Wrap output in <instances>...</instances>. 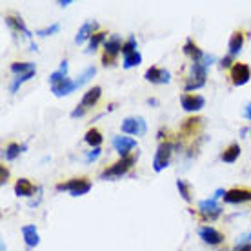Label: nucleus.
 Here are the masks:
<instances>
[{"mask_svg": "<svg viewBox=\"0 0 251 251\" xmlns=\"http://www.w3.org/2000/svg\"><path fill=\"white\" fill-rule=\"evenodd\" d=\"M137 162V155H129L126 158H120L119 162H115L113 166H109L100 173L102 180H117L120 176H124L127 171L131 170L133 166Z\"/></svg>", "mask_w": 251, "mask_h": 251, "instance_id": "obj_1", "label": "nucleus"}, {"mask_svg": "<svg viewBox=\"0 0 251 251\" xmlns=\"http://www.w3.org/2000/svg\"><path fill=\"white\" fill-rule=\"evenodd\" d=\"M206 78H207V68H204L201 62H193L191 64V69H189V75L184 89L186 91H197V89L204 88L206 86Z\"/></svg>", "mask_w": 251, "mask_h": 251, "instance_id": "obj_2", "label": "nucleus"}, {"mask_svg": "<svg viewBox=\"0 0 251 251\" xmlns=\"http://www.w3.org/2000/svg\"><path fill=\"white\" fill-rule=\"evenodd\" d=\"M57 191H66L71 197H82L91 191V182L88 178H71L68 182L57 184Z\"/></svg>", "mask_w": 251, "mask_h": 251, "instance_id": "obj_3", "label": "nucleus"}, {"mask_svg": "<svg viewBox=\"0 0 251 251\" xmlns=\"http://www.w3.org/2000/svg\"><path fill=\"white\" fill-rule=\"evenodd\" d=\"M120 129L131 137H144L148 133V122L144 117H126L120 124Z\"/></svg>", "mask_w": 251, "mask_h": 251, "instance_id": "obj_4", "label": "nucleus"}, {"mask_svg": "<svg viewBox=\"0 0 251 251\" xmlns=\"http://www.w3.org/2000/svg\"><path fill=\"white\" fill-rule=\"evenodd\" d=\"M173 148H175V146L171 144V142H162V144L157 148L155 157H153V171H155V173H160V171H164L170 166Z\"/></svg>", "mask_w": 251, "mask_h": 251, "instance_id": "obj_5", "label": "nucleus"}, {"mask_svg": "<svg viewBox=\"0 0 251 251\" xmlns=\"http://www.w3.org/2000/svg\"><path fill=\"white\" fill-rule=\"evenodd\" d=\"M122 37L120 35H111V37L106 40V44H104V55H102V64L104 66H111L115 62V58L119 53H122Z\"/></svg>", "mask_w": 251, "mask_h": 251, "instance_id": "obj_6", "label": "nucleus"}, {"mask_svg": "<svg viewBox=\"0 0 251 251\" xmlns=\"http://www.w3.org/2000/svg\"><path fill=\"white\" fill-rule=\"evenodd\" d=\"M199 213H201L206 220H215L220 217L222 207L217 204V199L211 197V199H206V201L199 202Z\"/></svg>", "mask_w": 251, "mask_h": 251, "instance_id": "obj_7", "label": "nucleus"}, {"mask_svg": "<svg viewBox=\"0 0 251 251\" xmlns=\"http://www.w3.org/2000/svg\"><path fill=\"white\" fill-rule=\"evenodd\" d=\"M180 106H182L184 111H188V113H197V111H201L202 107L206 106V99L202 97V95H182L180 97Z\"/></svg>", "mask_w": 251, "mask_h": 251, "instance_id": "obj_8", "label": "nucleus"}, {"mask_svg": "<svg viewBox=\"0 0 251 251\" xmlns=\"http://www.w3.org/2000/svg\"><path fill=\"white\" fill-rule=\"evenodd\" d=\"M251 78V69L248 64L235 62L231 68V80L235 86H246Z\"/></svg>", "mask_w": 251, "mask_h": 251, "instance_id": "obj_9", "label": "nucleus"}, {"mask_svg": "<svg viewBox=\"0 0 251 251\" xmlns=\"http://www.w3.org/2000/svg\"><path fill=\"white\" fill-rule=\"evenodd\" d=\"M144 78L151 84H170L171 80V73L168 69L157 68V66H151V68L146 69Z\"/></svg>", "mask_w": 251, "mask_h": 251, "instance_id": "obj_10", "label": "nucleus"}, {"mask_svg": "<svg viewBox=\"0 0 251 251\" xmlns=\"http://www.w3.org/2000/svg\"><path fill=\"white\" fill-rule=\"evenodd\" d=\"M113 148L120 155V158H126V157H129L131 151L137 148V140L131 137H122V135H120V137L113 138Z\"/></svg>", "mask_w": 251, "mask_h": 251, "instance_id": "obj_11", "label": "nucleus"}, {"mask_svg": "<svg viewBox=\"0 0 251 251\" xmlns=\"http://www.w3.org/2000/svg\"><path fill=\"white\" fill-rule=\"evenodd\" d=\"M251 201V189L244 188H233L227 189L226 195H224V202L227 204H244V202Z\"/></svg>", "mask_w": 251, "mask_h": 251, "instance_id": "obj_12", "label": "nucleus"}, {"mask_svg": "<svg viewBox=\"0 0 251 251\" xmlns=\"http://www.w3.org/2000/svg\"><path fill=\"white\" fill-rule=\"evenodd\" d=\"M199 237L209 246H219L224 242V235L219 229H215L213 226H202L199 229Z\"/></svg>", "mask_w": 251, "mask_h": 251, "instance_id": "obj_13", "label": "nucleus"}, {"mask_svg": "<svg viewBox=\"0 0 251 251\" xmlns=\"http://www.w3.org/2000/svg\"><path fill=\"white\" fill-rule=\"evenodd\" d=\"M22 237H24V242H25V248L27 251L33 250V248H37L40 244V235H38V229L35 224H27V226H22Z\"/></svg>", "mask_w": 251, "mask_h": 251, "instance_id": "obj_14", "label": "nucleus"}, {"mask_svg": "<svg viewBox=\"0 0 251 251\" xmlns=\"http://www.w3.org/2000/svg\"><path fill=\"white\" fill-rule=\"evenodd\" d=\"M97 29H99V22H95V20H88V22H84V24L80 25V29H78V33H76L75 44H78V46L84 44L86 40H89V38L97 33Z\"/></svg>", "mask_w": 251, "mask_h": 251, "instance_id": "obj_15", "label": "nucleus"}, {"mask_svg": "<svg viewBox=\"0 0 251 251\" xmlns=\"http://www.w3.org/2000/svg\"><path fill=\"white\" fill-rule=\"evenodd\" d=\"M50 88H51V93L55 95V97L62 99V97H68L69 93L76 91V84H75V80H71V78H64V80H60L58 84H53Z\"/></svg>", "mask_w": 251, "mask_h": 251, "instance_id": "obj_16", "label": "nucleus"}, {"mask_svg": "<svg viewBox=\"0 0 251 251\" xmlns=\"http://www.w3.org/2000/svg\"><path fill=\"white\" fill-rule=\"evenodd\" d=\"M4 20H6V25L9 27V29H11V31L22 33V35H24L25 38H29V40L33 38V33L29 31L27 27H25L24 20L20 19V17H15V15H7Z\"/></svg>", "mask_w": 251, "mask_h": 251, "instance_id": "obj_17", "label": "nucleus"}, {"mask_svg": "<svg viewBox=\"0 0 251 251\" xmlns=\"http://www.w3.org/2000/svg\"><path fill=\"white\" fill-rule=\"evenodd\" d=\"M242 46H244V33L242 31H235L229 38V42H227V55L229 57H237L240 51H242Z\"/></svg>", "mask_w": 251, "mask_h": 251, "instance_id": "obj_18", "label": "nucleus"}, {"mask_svg": "<svg viewBox=\"0 0 251 251\" xmlns=\"http://www.w3.org/2000/svg\"><path fill=\"white\" fill-rule=\"evenodd\" d=\"M100 95H102V88H100V86H93V88L88 89L86 93L82 95L80 106H84L86 109H88V107H93L97 102L100 100Z\"/></svg>", "mask_w": 251, "mask_h": 251, "instance_id": "obj_19", "label": "nucleus"}, {"mask_svg": "<svg viewBox=\"0 0 251 251\" xmlns=\"http://www.w3.org/2000/svg\"><path fill=\"white\" fill-rule=\"evenodd\" d=\"M182 51L188 55V57L193 58V62H202V58H204V55H206V53H204L199 46L195 44L191 38H188V40H186V44H184Z\"/></svg>", "mask_w": 251, "mask_h": 251, "instance_id": "obj_20", "label": "nucleus"}, {"mask_svg": "<svg viewBox=\"0 0 251 251\" xmlns=\"http://www.w3.org/2000/svg\"><path fill=\"white\" fill-rule=\"evenodd\" d=\"M239 157H240V146L237 144V142H233V144L227 146L226 150L222 151V155H220L222 162H226V164H235L239 160Z\"/></svg>", "mask_w": 251, "mask_h": 251, "instance_id": "obj_21", "label": "nucleus"}, {"mask_svg": "<svg viewBox=\"0 0 251 251\" xmlns=\"http://www.w3.org/2000/svg\"><path fill=\"white\" fill-rule=\"evenodd\" d=\"M27 150V144H17V142H11V144H7L6 148H4V158H6L7 162H11V160H15V158L19 157L20 153H24V151Z\"/></svg>", "mask_w": 251, "mask_h": 251, "instance_id": "obj_22", "label": "nucleus"}, {"mask_svg": "<svg viewBox=\"0 0 251 251\" xmlns=\"http://www.w3.org/2000/svg\"><path fill=\"white\" fill-rule=\"evenodd\" d=\"M35 193V186H33L27 178H19L15 184V195L17 197H31Z\"/></svg>", "mask_w": 251, "mask_h": 251, "instance_id": "obj_23", "label": "nucleus"}, {"mask_svg": "<svg viewBox=\"0 0 251 251\" xmlns=\"http://www.w3.org/2000/svg\"><path fill=\"white\" fill-rule=\"evenodd\" d=\"M102 140H104V137H102V133L97 129V127H91L86 135H84V142L88 146H91V150L93 148H100Z\"/></svg>", "mask_w": 251, "mask_h": 251, "instance_id": "obj_24", "label": "nucleus"}, {"mask_svg": "<svg viewBox=\"0 0 251 251\" xmlns=\"http://www.w3.org/2000/svg\"><path fill=\"white\" fill-rule=\"evenodd\" d=\"M68 60H62L60 62V66H58L57 71H53L50 75V86H53V84H58L60 80H64V78H68Z\"/></svg>", "mask_w": 251, "mask_h": 251, "instance_id": "obj_25", "label": "nucleus"}, {"mask_svg": "<svg viewBox=\"0 0 251 251\" xmlns=\"http://www.w3.org/2000/svg\"><path fill=\"white\" fill-rule=\"evenodd\" d=\"M11 71L19 76V75H25V73H33V71H37V66H35V62H13Z\"/></svg>", "mask_w": 251, "mask_h": 251, "instance_id": "obj_26", "label": "nucleus"}, {"mask_svg": "<svg viewBox=\"0 0 251 251\" xmlns=\"http://www.w3.org/2000/svg\"><path fill=\"white\" fill-rule=\"evenodd\" d=\"M35 73H37V71H33V73H25V75L15 76V78L11 80V84H9V91H11V93H17V91L20 89V86H24L27 80H31L33 76H35Z\"/></svg>", "mask_w": 251, "mask_h": 251, "instance_id": "obj_27", "label": "nucleus"}, {"mask_svg": "<svg viewBox=\"0 0 251 251\" xmlns=\"http://www.w3.org/2000/svg\"><path fill=\"white\" fill-rule=\"evenodd\" d=\"M95 75H97V68H95V66H89V68L84 69V71H82V73H80V76H78V78H76V80H75L76 89L82 88L84 84H88V82L91 80V78H93Z\"/></svg>", "mask_w": 251, "mask_h": 251, "instance_id": "obj_28", "label": "nucleus"}, {"mask_svg": "<svg viewBox=\"0 0 251 251\" xmlns=\"http://www.w3.org/2000/svg\"><path fill=\"white\" fill-rule=\"evenodd\" d=\"M142 62V55H140V51H133L129 55H126L124 60H122V68L124 69H131L135 66Z\"/></svg>", "mask_w": 251, "mask_h": 251, "instance_id": "obj_29", "label": "nucleus"}, {"mask_svg": "<svg viewBox=\"0 0 251 251\" xmlns=\"http://www.w3.org/2000/svg\"><path fill=\"white\" fill-rule=\"evenodd\" d=\"M107 33H102V31H99V33H95L93 37L89 38V46H88V50H86V53H93V51H97V48L104 42L106 44V40H107Z\"/></svg>", "mask_w": 251, "mask_h": 251, "instance_id": "obj_30", "label": "nucleus"}, {"mask_svg": "<svg viewBox=\"0 0 251 251\" xmlns=\"http://www.w3.org/2000/svg\"><path fill=\"white\" fill-rule=\"evenodd\" d=\"M60 31V24L58 22H55V24L48 25V27H42V29H37L35 31V35L40 38H46V37H51V35H55V33Z\"/></svg>", "mask_w": 251, "mask_h": 251, "instance_id": "obj_31", "label": "nucleus"}, {"mask_svg": "<svg viewBox=\"0 0 251 251\" xmlns=\"http://www.w3.org/2000/svg\"><path fill=\"white\" fill-rule=\"evenodd\" d=\"M176 189H178V193H180V197H182L184 201L191 202V191H189V184L186 182V180L178 178V180H176Z\"/></svg>", "mask_w": 251, "mask_h": 251, "instance_id": "obj_32", "label": "nucleus"}, {"mask_svg": "<svg viewBox=\"0 0 251 251\" xmlns=\"http://www.w3.org/2000/svg\"><path fill=\"white\" fill-rule=\"evenodd\" d=\"M133 51H138L137 50V38L133 37H127V40L124 42V46H122V55H129V53H133Z\"/></svg>", "mask_w": 251, "mask_h": 251, "instance_id": "obj_33", "label": "nucleus"}, {"mask_svg": "<svg viewBox=\"0 0 251 251\" xmlns=\"http://www.w3.org/2000/svg\"><path fill=\"white\" fill-rule=\"evenodd\" d=\"M100 153H102L100 148H93V150H91V151H88V153H86V157H84V160H86V162H88V164L95 162L97 158L100 157Z\"/></svg>", "mask_w": 251, "mask_h": 251, "instance_id": "obj_34", "label": "nucleus"}, {"mask_svg": "<svg viewBox=\"0 0 251 251\" xmlns=\"http://www.w3.org/2000/svg\"><path fill=\"white\" fill-rule=\"evenodd\" d=\"M201 122H202L201 119H188L184 122V131H191V129H195Z\"/></svg>", "mask_w": 251, "mask_h": 251, "instance_id": "obj_35", "label": "nucleus"}, {"mask_svg": "<svg viewBox=\"0 0 251 251\" xmlns=\"http://www.w3.org/2000/svg\"><path fill=\"white\" fill-rule=\"evenodd\" d=\"M86 115V107L84 106H76L73 111H71V119H80V117H84Z\"/></svg>", "mask_w": 251, "mask_h": 251, "instance_id": "obj_36", "label": "nucleus"}, {"mask_svg": "<svg viewBox=\"0 0 251 251\" xmlns=\"http://www.w3.org/2000/svg\"><path fill=\"white\" fill-rule=\"evenodd\" d=\"M235 251H251V242H239L235 246Z\"/></svg>", "mask_w": 251, "mask_h": 251, "instance_id": "obj_37", "label": "nucleus"}, {"mask_svg": "<svg viewBox=\"0 0 251 251\" xmlns=\"http://www.w3.org/2000/svg\"><path fill=\"white\" fill-rule=\"evenodd\" d=\"M215 62V57L213 55H204V58H202V66H204V68H209V66H211V64Z\"/></svg>", "mask_w": 251, "mask_h": 251, "instance_id": "obj_38", "label": "nucleus"}, {"mask_svg": "<svg viewBox=\"0 0 251 251\" xmlns=\"http://www.w3.org/2000/svg\"><path fill=\"white\" fill-rule=\"evenodd\" d=\"M7 176H9V171L6 170V166H2V168H0V178H2L0 182H2V186L7 182Z\"/></svg>", "mask_w": 251, "mask_h": 251, "instance_id": "obj_39", "label": "nucleus"}, {"mask_svg": "<svg viewBox=\"0 0 251 251\" xmlns=\"http://www.w3.org/2000/svg\"><path fill=\"white\" fill-rule=\"evenodd\" d=\"M231 64H233V57H229V55H226V57L220 60V66H222V68H233Z\"/></svg>", "mask_w": 251, "mask_h": 251, "instance_id": "obj_40", "label": "nucleus"}, {"mask_svg": "<svg viewBox=\"0 0 251 251\" xmlns=\"http://www.w3.org/2000/svg\"><path fill=\"white\" fill-rule=\"evenodd\" d=\"M242 117H244V119H248V120H251V102H248V104H246L244 111H242Z\"/></svg>", "mask_w": 251, "mask_h": 251, "instance_id": "obj_41", "label": "nucleus"}, {"mask_svg": "<svg viewBox=\"0 0 251 251\" xmlns=\"http://www.w3.org/2000/svg\"><path fill=\"white\" fill-rule=\"evenodd\" d=\"M69 4H71V0H58V6H62V7H68Z\"/></svg>", "mask_w": 251, "mask_h": 251, "instance_id": "obj_42", "label": "nucleus"}, {"mask_svg": "<svg viewBox=\"0 0 251 251\" xmlns=\"http://www.w3.org/2000/svg\"><path fill=\"white\" fill-rule=\"evenodd\" d=\"M148 104H150V106H158V100L157 99H148Z\"/></svg>", "mask_w": 251, "mask_h": 251, "instance_id": "obj_43", "label": "nucleus"}, {"mask_svg": "<svg viewBox=\"0 0 251 251\" xmlns=\"http://www.w3.org/2000/svg\"><path fill=\"white\" fill-rule=\"evenodd\" d=\"M250 133H251V127H250Z\"/></svg>", "mask_w": 251, "mask_h": 251, "instance_id": "obj_44", "label": "nucleus"}]
</instances>
